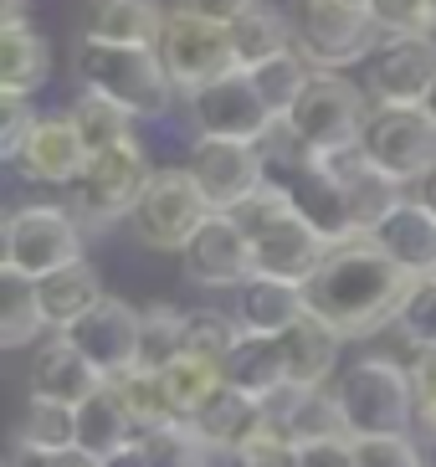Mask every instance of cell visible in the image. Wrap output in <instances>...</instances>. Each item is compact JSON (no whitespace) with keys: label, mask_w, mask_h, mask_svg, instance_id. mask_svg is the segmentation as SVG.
I'll use <instances>...</instances> for the list:
<instances>
[{"label":"cell","mask_w":436,"mask_h":467,"mask_svg":"<svg viewBox=\"0 0 436 467\" xmlns=\"http://www.w3.org/2000/svg\"><path fill=\"white\" fill-rule=\"evenodd\" d=\"M416 283L421 277L396 267L369 236H349V242H334L324 267L303 283V308L324 318L339 339H359L380 329L385 318H396Z\"/></svg>","instance_id":"6da1fadb"},{"label":"cell","mask_w":436,"mask_h":467,"mask_svg":"<svg viewBox=\"0 0 436 467\" xmlns=\"http://www.w3.org/2000/svg\"><path fill=\"white\" fill-rule=\"evenodd\" d=\"M78 83L123 103L134 119H160L175 98V78L164 67L160 47H119L78 36Z\"/></svg>","instance_id":"7a4b0ae2"},{"label":"cell","mask_w":436,"mask_h":467,"mask_svg":"<svg viewBox=\"0 0 436 467\" xmlns=\"http://www.w3.org/2000/svg\"><path fill=\"white\" fill-rule=\"evenodd\" d=\"M334 400H339V416H344L349 437H410V421H421L416 416V385L390 359H355V365H344L339 385H334Z\"/></svg>","instance_id":"3957f363"},{"label":"cell","mask_w":436,"mask_h":467,"mask_svg":"<svg viewBox=\"0 0 436 467\" xmlns=\"http://www.w3.org/2000/svg\"><path fill=\"white\" fill-rule=\"evenodd\" d=\"M293 47L314 72H339L355 67L380 47L375 16L349 5V0H293Z\"/></svg>","instance_id":"277c9868"},{"label":"cell","mask_w":436,"mask_h":467,"mask_svg":"<svg viewBox=\"0 0 436 467\" xmlns=\"http://www.w3.org/2000/svg\"><path fill=\"white\" fill-rule=\"evenodd\" d=\"M82 262V226L72 211L62 206H16L5 216V236H0V267L5 277H26L41 283L57 267Z\"/></svg>","instance_id":"5b68a950"},{"label":"cell","mask_w":436,"mask_h":467,"mask_svg":"<svg viewBox=\"0 0 436 467\" xmlns=\"http://www.w3.org/2000/svg\"><path fill=\"white\" fill-rule=\"evenodd\" d=\"M365 119H369L365 93H359L344 72H314L283 124L293 129V139H298L303 150L328 154V150H349V144H359Z\"/></svg>","instance_id":"8992f818"},{"label":"cell","mask_w":436,"mask_h":467,"mask_svg":"<svg viewBox=\"0 0 436 467\" xmlns=\"http://www.w3.org/2000/svg\"><path fill=\"white\" fill-rule=\"evenodd\" d=\"M216 216V206L205 201V191L195 185L191 170H154L150 191L134 206V236L154 252H185L195 232Z\"/></svg>","instance_id":"52a82bcc"},{"label":"cell","mask_w":436,"mask_h":467,"mask_svg":"<svg viewBox=\"0 0 436 467\" xmlns=\"http://www.w3.org/2000/svg\"><path fill=\"white\" fill-rule=\"evenodd\" d=\"M359 150L375 160L390 180L400 185H421L426 170L436 165V124L421 103H380V109L365 119V134H359Z\"/></svg>","instance_id":"ba28073f"},{"label":"cell","mask_w":436,"mask_h":467,"mask_svg":"<svg viewBox=\"0 0 436 467\" xmlns=\"http://www.w3.org/2000/svg\"><path fill=\"white\" fill-rule=\"evenodd\" d=\"M160 57L180 93H201L205 83L236 72L232 31L221 21H205V16H191V11H170L164 36H160Z\"/></svg>","instance_id":"9c48e42d"},{"label":"cell","mask_w":436,"mask_h":467,"mask_svg":"<svg viewBox=\"0 0 436 467\" xmlns=\"http://www.w3.org/2000/svg\"><path fill=\"white\" fill-rule=\"evenodd\" d=\"M191 119L201 134L211 139H242V144H262V139L273 134L283 119L267 109V98L257 93L252 83V72L236 67L216 83H205L201 93H191Z\"/></svg>","instance_id":"30bf717a"},{"label":"cell","mask_w":436,"mask_h":467,"mask_svg":"<svg viewBox=\"0 0 436 467\" xmlns=\"http://www.w3.org/2000/svg\"><path fill=\"white\" fill-rule=\"evenodd\" d=\"M150 180H154V170L134 139L113 144L103 154H88V170L78 180V216L98 221V226H109L119 216H134L139 195L150 191Z\"/></svg>","instance_id":"8fae6325"},{"label":"cell","mask_w":436,"mask_h":467,"mask_svg":"<svg viewBox=\"0 0 436 467\" xmlns=\"http://www.w3.org/2000/svg\"><path fill=\"white\" fill-rule=\"evenodd\" d=\"M185 170L195 175V185L205 191V201L216 211L242 206L252 191L267 185V154H262V144H242V139L201 134L191 144V165Z\"/></svg>","instance_id":"7c38bea8"},{"label":"cell","mask_w":436,"mask_h":467,"mask_svg":"<svg viewBox=\"0 0 436 467\" xmlns=\"http://www.w3.org/2000/svg\"><path fill=\"white\" fill-rule=\"evenodd\" d=\"M318 160H324V170L334 175V185H339L344 211H349V221H355L359 236H369L390 211L400 206V201H406V195H400L406 185L385 175L359 144H349V150H328V154H318Z\"/></svg>","instance_id":"4fadbf2b"},{"label":"cell","mask_w":436,"mask_h":467,"mask_svg":"<svg viewBox=\"0 0 436 467\" xmlns=\"http://www.w3.org/2000/svg\"><path fill=\"white\" fill-rule=\"evenodd\" d=\"M436 83V36H385L369 57V98L375 103H421Z\"/></svg>","instance_id":"5bb4252c"},{"label":"cell","mask_w":436,"mask_h":467,"mask_svg":"<svg viewBox=\"0 0 436 467\" xmlns=\"http://www.w3.org/2000/svg\"><path fill=\"white\" fill-rule=\"evenodd\" d=\"M328 247H334V242H328L308 216H298V206H293L287 216H277L267 232L252 236V267H257L262 277H283V283H298L303 288V283L324 267Z\"/></svg>","instance_id":"9a60e30c"},{"label":"cell","mask_w":436,"mask_h":467,"mask_svg":"<svg viewBox=\"0 0 436 467\" xmlns=\"http://www.w3.org/2000/svg\"><path fill=\"white\" fill-rule=\"evenodd\" d=\"M139 329H144V314H139L134 303L103 298L98 308H88V314L72 324L67 339L78 344L103 375H123V370L139 365Z\"/></svg>","instance_id":"2e32d148"},{"label":"cell","mask_w":436,"mask_h":467,"mask_svg":"<svg viewBox=\"0 0 436 467\" xmlns=\"http://www.w3.org/2000/svg\"><path fill=\"white\" fill-rule=\"evenodd\" d=\"M180 257H185V277L201 283V288H242L246 277L257 273L252 267V242L242 236V226L226 211H216L205 221L201 232L185 242Z\"/></svg>","instance_id":"e0dca14e"},{"label":"cell","mask_w":436,"mask_h":467,"mask_svg":"<svg viewBox=\"0 0 436 467\" xmlns=\"http://www.w3.org/2000/svg\"><path fill=\"white\" fill-rule=\"evenodd\" d=\"M267 406V437L287 441V447H308V441L324 437H349L339 416V400L328 396V385L318 390H303V385H283Z\"/></svg>","instance_id":"ac0fdd59"},{"label":"cell","mask_w":436,"mask_h":467,"mask_svg":"<svg viewBox=\"0 0 436 467\" xmlns=\"http://www.w3.org/2000/svg\"><path fill=\"white\" fill-rule=\"evenodd\" d=\"M16 165L36 185H78L82 170H88V144H82L78 124H72L67 113L62 119H36L31 139L16 154Z\"/></svg>","instance_id":"d6986e66"},{"label":"cell","mask_w":436,"mask_h":467,"mask_svg":"<svg viewBox=\"0 0 436 467\" xmlns=\"http://www.w3.org/2000/svg\"><path fill=\"white\" fill-rule=\"evenodd\" d=\"M191 426L205 437L211 452H242L246 441L267 437V406H262L257 396H246V390L221 380L216 390L201 400V411L191 416Z\"/></svg>","instance_id":"ffe728a7"},{"label":"cell","mask_w":436,"mask_h":467,"mask_svg":"<svg viewBox=\"0 0 436 467\" xmlns=\"http://www.w3.org/2000/svg\"><path fill=\"white\" fill-rule=\"evenodd\" d=\"M160 0H88L82 5V36L88 42H119V47H160L164 36Z\"/></svg>","instance_id":"44dd1931"},{"label":"cell","mask_w":436,"mask_h":467,"mask_svg":"<svg viewBox=\"0 0 436 467\" xmlns=\"http://www.w3.org/2000/svg\"><path fill=\"white\" fill-rule=\"evenodd\" d=\"M369 242L396 262V267H406L410 277L436 273V216L421 201H400V206L369 232Z\"/></svg>","instance_id":"7402d4cb"},{"label":"cell","mask_w":436,"mask_h":467,"mask_svg":"<svg viewBox=\"0 0 436 467\" xmlns=\"http://www.w3.org/2000/svg\"><path fill=\"white\" fill-rule=\"evenodd\" d=\"M103 380H109V375L98 370V365L82 355L67 334H62L57 344H47V349L31 359V396H41V400L82 406L93 390H103Z\"/></svg>","instance_id":"603a6c76"},{"label":"cell","mask_w":436,"mask_h":467,"mask_svg":"<svg viewBox=\"0 0 436 467\" xmlns=\"http://www.w3.org/2000/svg\"><path fill=\"white\" fill-rule=\"evenodd\" d=\"M303 314H308V308H303L298 283L262 277V273H252L242 288H236V308H232V318L242 324V334H257V339H277V334Z\"/></svg>","instance_id":"cb8c5ba5"},{"label":"cell","mask_w":436,"mask_h":467,"mask_svg":"<svg viewBox=\"0 0 436 467\" xmlns=\"http://www.w3.org/2000/svg\"><path fill=\"white\" fill-rule=\"evenodd\" d=\"M277 349H283V365H287V385H303V390L328 385V375L339 365V334L314 314L293 318V324L277 334Z\"/></svg>","instance_id":"d4e9b609"},{"label":"cell","mask_w":436,"mask_h":467,"mask_svg":"<svg viewBox=\"0 0 436 467\" xmlns=\"http://www.w3.org/2000/svg\"><path fill=\"white\" fill-rule=\"evenodd\" d=\"M134 441H139V421L129 416L119 390L103 380V390H93V396L78 406V447L88 457H98V462H109V457L129 452Z\"/></svg>","instance_id":"484cf974"},{"label":"cell","mask_w":436,"mask_h":467,"mask_svg":"<svg viewBox=\"0 0 436 467\" xmlns=\"http://www.w3.org/2000/svg\"><path fill=\"white\" fill-rule=\"evenodd\" d=\"M36 298H41V314H47V324H57V329L67 334L72 324H78L88 308H98L109 293H103V277H98L93 262H72V267H57V273L41 277V283H36Z\"/></svg>","instance_id":"4316f807"},{"label":"cell","mask_w":436,"mask_h":467,"mask_svg":"<svg viewBox=\"0 0 436 467\" xmlns=\"http://www.w3.org/2000/svg\"><path fill=\"white\" fill-rule=\"evenodd\" d=\"M226 31H232V47H236V67L246 72L293 52V16L277 11V5H262V0H252Z\"/></svg>","instance_id":"83f0119b"},{"label":"cell","mask_w":436,"mask_h":467,"mask_svg":"<svg viewBox=\"0 0 436 467\" xmlns=\"http://www.w3.org/2000/svg\"><path fill=\"white\" fill-rule=\"evenodd\" d=\"M47 78H52V47H47V36L36 26H26V21L0 31V88L26 98Z\"/></svg>","instance_id":"f1b7e54d"},{"label":"cell","mask_w":436,"mask_h":467,"mask_svg":"<svg viewBox=\"0 0 436 467\" xmlns=\"http://www.w3.org/2000/svg\"><path fill=\"white\" fill-rule=\"evenodd\" d=\"M221 380L236 385V390H246V396H257V400H273L287 385V365H283L277 339L242 334V344H236L232 355H226V365H221Z\"/></svg>","instance_id":"f546056e"},{"label":"cell","mask_w":436,"mask_h":467,"mask_svg":"<svg viewBox=\"0 0 436 467\" xmlns=\"http://www.w3.org/2000/svg\"><path fill=\"white\" fill-rule=\"evenodd\" d=\"M67 119L78 124L88 154H103L113 144H129L134 139V113L123 109V103H113V98L93 93V88H82V98L67 109Z\"/></svg>","instance_id":"4dcf8cb0"},{"label":"cell","mask_w":436,"mask_h":467,"mask_svg":"<svg viewBox=\"0 0 436 467\" xmlns=\"http://www.w3.org/2000/svg\"><path fill=\"white\" fill-rule=\"evenodd\" d=\"M109 385L119 390V400L129 406V416L139 421V437L144 431H154V426H170V421H185V416L170 406V396H164V380L154 370H123V375H109Z\"/></svg>","instance_id":"1f68e13d"},{"label":"cell","mask_w":436,"mask_h":467,"mask_svg":"<svg viewBox=\"0 0 436 467\" xmlns=\"http://www.w3.org/2000/svg\"><path fill=\"white\" fill-rule=\"evenodd\" d=\"M139 452H144L150 467H211V447H205V437L191 421H170V426L144 431Z\"/></svg>","instance_id":"d6a6232c"},{"label":"cell","mask_w":436,"mask_h":467,"mask_svg":"<svg viewBox=\"0 0 436 467\" xmlns=\"http://www.w3.org/2000/svg\"><path fill=\"white\" fill-rule=\"evenodd\" d=\"M154 375L164 380V396H170V406H175L185 421L201 411V400L221 385V365H211V359H201V355H180Z\"/></svg>","instance_id":"836d02e7"},{"label":"cell","mask_w":436,"mask_h":467,"mask_svg":"<svg viewBox=\"0 0 436 467\" xmlns=\"http://www.w3.org/2000/svg\"><path fill=\"white\" fill-rule=\"evenodd\" d=\"M308 78H314V67L303 62L298 47L283 52V57H273V62H262V67H252V83H257V93L267 98V109H273L277 119L293 113V103H298V93L308 88Z\"/></svg>","instance_id":"e575fe53"},{"label":"cell","mask_w":436,"mask_h":467,"mask_svg":"<svg viewBox=\"0 0 436 467\" xmlns=\"http://www.w3.org/2000/svg\"><path fill=\"white\" fill-rule=\"evenodd\" d=\"M185 355V314L175 308H144V329H139V370H164L170 359Z\"/></svg>","instance_id":"d590c367"},{"label":"cell","mask_w":436,"mask_h":467,"mask_svg":"<svg viewBox=\"0 0 436 467\" xmlns=\"http://www.w3.org/2000/svg\"><path fill=\"white\" fill-rule=\"evenodd\" d=\"M236 344H242V324L216 308H191L185 314V355H201L211 365H226Z\"/></svg>","instance_id":"8d00e7d4"},{"label":"cell","mask_w":436,"mask_h":467,"mask_svg":"<svg viewBox=\"0 0 436 467\" xmlns=\"http://www.w3.org/2000/svg\"><path fill=\"white\" fill-rule=\"evenodd\" d=\"M21 441H31V447H78V406L31 396L26 421H21Z\"/></svg>","instance_id":"74e56055"},{"label":"cell","mask_w":436,"mask_h":467,"mask_svg":"<svg viewBox=\"0 0 436 467\" xmlns=\"http://www.w3.org/2000/svg\"><path fill=\"white\" fill-rule=\"evenodd\" d=\"M11 283V298H5V314H0V344L5 349H21L41 334L47 314H41V298H36V283L26 277H5Z\"/></svg>","instance_id":"f35d334b"},{"label":"cell","mask_w":436,"mask_h":467,"mask_svg":"<svg viewBox=\"0 0 436 467\" xmlns=\"http://www.w3.org/2000/svg\"><path fill=\"white\" fill-rule=\"evenodd\" d=\"M396 324H400V334H406V344L436 349V277H421V283L410 288V298L400 303Z\"/></svg>","instance_id":"ab89813d"},{"label":"cell","mask_w":436,"mask_h":467,"mask_svg":"<svg viewBox=\"0 0 436 467\" xmlns=\"http://www.w3.org/2000/svg\"><path fill=\"white\" fill-rule=\"evenodd\" d=\"M369 16L385 36H416L431 31V0H369Z\"/></svg>","instance_id":"60d3db41"},{"label":"cell","mask_w":436,"mask_h":467,"mask_svg":"<svg viewBox=\"0 0 436 467\" xmlns=\"http://www.w3.org/2000/svg\"><path fill=\"white\" fill-rule=\"evenodd\" d=\"M355 467H421V441H410V437H355Z\"/></svg>","instance_id":"b9f144b4"},{"label":"cell","mask_w":436,"mask_h":467,"mask_svg":"<svg viewBox=\"0 0 436 467\" xmlns=\"http://www.w3.org/2000/svg\"><path fill=\"white\" fill-rule=\"evenodd\" d=\"M5 467H103L98 457H88L82 447H31L16 437V452Z\"/></svg>","instance_id":"7bdbcfd3"},{"label":"cell","mask_w":436,"mask_h":467,"mask_svg":"<svg viewBox=\"0 0 436 467\" xmlns=\"http://www.w3.org/2000/svg\"><path fill=\"white\" fill-rule=\"evenodd\" d=\"M226 467H298V447H287L277 437H257L242 452H226Z\"/></svg>","instance_id":"ee69618b"},{"label":"cell","mask_w":436,"mask_h":467,"mask_svg":"<svg viewBox=\"0 0 436 467\" xmlns=\"http://www.w3.org/2000/svg\"><path fill=\"white\" fill-rule=\"evenodd\" d=\"M5 124H0V154L5 160H16L21 154V144L31 139V129H36V113H31V103L26 98H16V93H5Z\"/></svg>","instance_id":"f6af8a7d"},{"label":"cell","mask_w":436,"mask_h":467,"mask_svg":"<svg viewBox=\"0 0 436 467\" xmlns=\"http://www.w3.org/2000/svg\"><path fill=\"white\" fill-rule=\"evenodd\" d=\"M410 385H416V416L426 421V431H436V349H421Z\"/></svg>","instance_id":"bcb514c9"},{"label":"cell","mask_w":436,"mask_h":467,"mask_svg":"<svg viewBox=\"0 0 436 467\" xmlns=\"http://www.w3.org/2000/svg\"><path fill=\"white\" fill-rule=\"evenodd\" d=\"M298 467H355V437H324L298 447Z\"/></svg>","instance_id":"7dc6e473"},{"label":"cell","mask_w":436,"mask_h":467,"mask_svg":"<svg viewBox=\"0 0 436 467\" xmlns=\"http://www.w3.org/2000/svg\"><path fill=\"white\" fill-rule=\"evenodd\" d=\"M246 5H252V0H175V11L205 16V21H221V26H232Z\"/></svg>","instance_id":"c3c4849f"},{"label":"cell","mask_w":436,"mask_h":467,"mask_svg":"<svg viewBox=\"0 0 436 467\" xmlns=\"http://www.w3.org/2000/svg\"><path fill=\"white\" fill-rule=\"evenodd\" d=\"M416 201H421V206H426V211H431V216H436V165L426 170V180H421V185H416Z\"/></svg>","instance_id":"681fc988"},{"label":"cell","mask_w":436,"mask_h":467,"mask_svg":"<svg viewBox=\"0 0 436 467\" xmlns=\"http://www.w3.org/2000/svg\"><path fill=\"white\" fill-rule=\"evenodd\" d=\"M103 467H150V462H144V452H139V441H134V447H129V452L109 457V462H103Z\"/></svg>","instance_id":"f907efd6"},{"label":"cell","mask_w":436,"mask_h":467,"mask_svg":"<svg viewBox=\"0 0 436 467\" xmlns=\"http://www.w3.org/2000/svg\"><path fill=\"white\" fill-rule=\"evenodd\" d=\"M16 21H26V0H5V26H16Z\"/></svg>","instance_id":"816d5d0a"},{"label":"cell","mask_w":436,"mask_h":467,"mask_svg":"<svg viewBox=\"0 0 436 467\" xmlns=\"http://www.w3.org/2000/svg\"><path fill=\"white\" fill-rule=\"evenodd\" d=\"M421 467H436V431L421 437Z\"/></svg>","instance_id":"f5cc1de1"},{"label":"cell","mask_w":436,"mask_h":467,"mask_svg":"<svg viewBox=\"0 0 436 467\" xmlns=\"http://www.w3.org/2000/svg\"><path fill=\"white\" fill-rule=\"evenodd\" d=\"M421 109H426V113H431V124H436V83H431V93H426V98H421Z\"/></svg>","instance_id":"db71d44e"},{"label":"cell","mask_w":436,"mask_h":467,"mask_svg":"<svg viewBox=\"0 0 436 467\" xmlns=\"http://www.w3.org/2000/svg\"><path fill=\"white\" fill-rule=\"evenodd\" d=\"M349 5H359V11H369V0H349Z\"/></svg>","instance_id":"11a10c76"},{"label":"cell","mask_w":436,"mask_h":467,"mask_svg":"<svg viewBox=\"0 0 436 467\" xmlns=\"http://www.w3.org/2000/svg\"><path fill=\"white\" fill-rule=\"evenodd\" d=\"M431 26H436V0H431Z\"/></svg>","instance_id":"9f6ffc18"},{"label":"cell","mask_w":436,"mask_h":467,"mask_svg":"<svg viewBox=\"0 0 436 467\" xmlns=\"http://www.w3.org/2000/svg\"><path fill=\"white\" fill-rule=\"evenodd\" d=\"M431 277H436V273H431Z\"/></svg>","instance_id":"6f0895ef"}]
</instances>
